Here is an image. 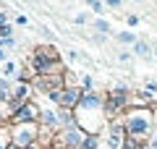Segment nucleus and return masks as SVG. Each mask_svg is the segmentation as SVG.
<instances>
[{
  "instance_id": "nucleus-1",
  "label": "nucleus",
  "mask_w": 157,
  "mask_h": 149,
  "mask_svg": "<svg viewBox=\"0 0 157 149\" xmlns=\"http://www.w3.org/2000/svg\"><path fill=\"white\" fill-rule=\"evenodd\" d=\"M73 115H76V126L86 136H97L105 126V97L97 92H84Z\"/></svg>"
},
{
  "instance_id": "nucleus-2",
  "label": "nucleus",
  "mask_w": 157,
  "mask_h": 149,
  "mask_svg": "<svg viewBox=\"0 0 157 149\" xmlns=\"http://www.w3.org/2000/svg\"><path fill=\"white\" fill-rule=\"evenodd\" d=\"M123 126H126V133H128V139H136V141H149V136L155 133V110H149V107H128V110L123 113Z\"/></svg>"
},
{
  "instance_id": "nucleus-3",
  "label": "nucleus",
  "mask_w": 157,
  "mask_h": 149,
  "mask_svg": "<svg viewBox=\"0 0 157 149\" xmlns=\"http://www.w3.org/2000/svg\"><path fill=\"white\" fill-rule=\"evenodd\" d=\"M52 63H55V52H52V50H37V52H34V66H37L39 71H47Z\"/></svg>"
},
{
  "instance_id": "nucleus-4",
  "label": "nucleus",
  "mask_w": 157,
  "mask_h": 149,
  "mask_svg": "<svg viewBox=\"0 0 157 149\" xmlns=\"http://www.w3.org/2000/svg\"><path fill=\"white\" fill-rule=\"evenodd\" d=\"M34 136H37L34 126H21L18 133H16V141H18V147H29V144L34 141Z\"/></svg>"
},
{
  "instance_id": "nucleus-5",
  "label": "nucleus",
  "mask_w": 157,
  "mask_h": 149,
  "mask_svg": "<svg viewBox=\"0 0 157 149\" xmlns=\"http://www.w3.org/2000/svg\"><path fill=\"white\" fill-rule=\"evenodd\" d=\"M34 118H37V107H34V105H24L21 110H18L16 120H18V123H32Z\"/></svg>"
},
{
  "instance_id": "nucleus-6",
  "label": "nucleus",
  "mask_w": 157,
  "mask_h": 149,
  "mask_svg": "<svg viewBox=\"0 0 157 149\" xmlns=\"http://www.w3.org/2000/svg\"><path fill=\"white\" fill-rule=\"evenodd\" d=\"M152 52H155V47H152L149 42H136L134 44V55H139V58H152Z\"/></svg>"
},
{
  "instance_id": "nucleus-7",
  "label": "nucleus",
  "mask_w": 157,
  "mask_h": 149,
  "mask_svg": "<svg viewBox=\"0 0 157 149\" xmlns=\"http://www.w3.org/2000/svg\"><path fill=\"white\" fill-rule=\"evenodd\" d=\"M115 39H118L121 44H136V42H139L134 32H121V34H115Z\"/></svg>"
},
{
  "instance_id": "nucleus-8",
  "label": "nucleus",
  "mask_w": 157,
  "mask_h": 149,
  "mask_svg": "<svg viewBox=\"0 0 157 149\" xmlns=\"http://www.w3.org/2000/svg\"><path fill=\"white\" fill-rule=\"evenodd\" d=\"M42 123H47V126H58V123H60V118L55 115V113H42Z\"/></svg>"
},
{
  "instance_id": "nucleus-9",
  "label": "nucleus",
  "mask_w": 157,
  "mask_h": 149,
  "mask_svg": "<svg viewBox=\"0 0 157 149\" xmlns=\"http://www.w3.org/2000/svg\"><path fill=\"white\" fill-rule=\"evenodd\" d=\"M81 149H100V144H97V136H86L84 144H81Z\"/></svg>"
},
{
  "instance_id": "nucleus-10",
  "label": "nucleus",
  "mask_w": 157,
  "mask_h": 149,
  "mask_svg": "<svg viewBox=\"0 0 157 149\" xmlns=\"http://www.w3.org/2000/svg\"><path fill=\"white\" fill-rule=\"evenodd\" d=\"M94 29H97V32H110V24L100 18V21H94Z\"/></svg>"
},
{
  "instance_id": "nucleus-11",
  "label": "nucleus",
  "mask_w": 157,
  "mask_h": 149,
  "mask_svg": "<svg viewBox=\"0 0 157 149\" xmlns=\"http://www.w3.org/2000/svg\"><path fill=\"white\" fill-rule=\"evenodd\" d=\"M86 3H89V8L94 13H102V3H100V0H86Z\"/></svg>"
},
{
  "instance_id": "nucleus-12",
  "label": "nucleus",
  "mask_w": 157,
  "mask_h": 149,
  "mask_svg": "<svg viewBox=\"0 0 157 149\" xmlns=\"http://www.w3.org/2000/svg\"><path fill=\"white\" fill-rule=\"evenodd\" d=\"M147 147H149V149H157V128H155V133L149 136V141H147Z\"/></svg>"
},
{
  "instance_id": "nucleus-13",
  "label": "nucleus",
  "mask_w": 157,
  "mask_h": 149,
  "mask_svg": "<svg viewBox=\"0 0 157 149\" xmlns=\"http://www.w3.org/2000/svg\"><path fill=\"white\" fill-rule=\"evenodd\" d=\"M6 94H8V84L0 81V99H6Z\"/></svg>"
},
{
  "instance_id": "nucleus-14",
  "label": "nucleus",
  "mask_w": 157,
  "mask_h": 149,
  "mask_svg": "<svg viewBox=\"0 0 157 149\" xmlns=\"http://www.w3.org/2000/svg\"><path fill=\"white\" fill-rule=\"evenodd\" d=\"M147 92H149V94H157V84L149 81V84H147Z\"/></svg>"
},
{
  "instance_id": "nucleus-15",
  "label": "nucleus",
  "mask_w": 157,
  "mask_h": 149,
  "mask_svg": "<svg viewBox=\"0 0 157 149\" xmlns=\"http://www.w3.org/2000/svg\"><path fill=\"white\" fill-rule=\"evenodd\" d=\"M126 21H128V26H136V24H139V16H128Z\"/></svg>"
},
{
  "instance_id": "nucleus-16",
  "label": "nucleus",
  "mask_w": 157,
  "mask_h": 149,
  "mask_svg": "<svg viewBox=\"0 0 157 149\" xmlns=\"http://www.w3.org/2000/svg\"><path fill=\"white\" fill-rule=\"evenodd\" d=\"M118 60H121V63H126V60H131V55H128V52H121V55H118Z\"/></svg>"
},
{
  "instance_id": "nucleus-17",
  "label": "nucleus",
  "mask_w": 157,
  "mask_h": 149,
  "mask_svg": "<svg viewBox=\"0 0 157 149\" xmlns=\"http://www.w3.org/2000/svg\"><path fill=\"white\" fill-rule=\"evenodd\" d=\"M84 89H92V76H84Z\"/></svg>"
},
{
  "instance_id": "nucleus-18",
  "label": "nucleus",
  "mask_w": 157,
  "mask_h": 149,
  "mask_svg": "<svg viewBox=\"0 0 157 149\" xmlns=\"http://www.w3.org/2000/svg\"><path fill=\"white\" fill-rule=\"evenodd\" d=\"M107 6H113V8H118V6H121V0H107Z\"/></svg>"
},
{
  "instance_id": "nucleus-19",
  "label": "nucleus",
  "mask_w": 157,
  "mask_h": 149,
  "mask_svg": "<svg viewBox=\"0 0 157 149\" xmlns=\"http://www.w3.org/2000/svg\"><path fill=\"white\" fill-rule=\"evenodd\" d=\"M3 24H6V13H0V29H3Z\"/></svg>"
},
{
  "instance_id": "nucleus-20",
  "label": "nucleus",
  "mask_w": 157,
  "mask_h": 149,
  "mask_svg": "<svg viewBox=\"0 0 157 149\" xmlns=\"http://www.w3.org/2000/svg\"><path fill=\"white\" fill-rule=\"evenodd\" d=\"M152 58H155V60H157V47H155V52H152Z\"/></svg>"
},
{
  "instance_id": "nucleus-21",
  "label": "nucleus",
  "mask_w": 157,
  "mask_h": 149,
  "mask_svg": "<svg viewBox=\"0 0 157 149\" xmlns=\"http://www.w3.org/2000/svg\"><path fill=\"white\" fill-rule=\"evenodd\" d=\"M3 58H6V55H3V50H0V60H3Z\"/></svg>"
},
{
  "instance_id": "nucleus-22",
  "label": "nucleus",
  "mask_w": 157,
  "mask_h": 149,
  "mask_svg": "<svg viewBox=\"0 0 157 149\" xmlns=\"http://www.w3.org/2000/svg\"><path fill=\"white\" fill-rule=\"evenodd\" d=\"M155 115H157V102H155Z\"/></svg>"
},
{
  "instance_id": "nucleus-23",
  "label": "nucleus",
  "mask_w": 157,
  "mask_h": 149,
  "mask_svg": "<svg viewBox=\"0 0 157 149\" xmlns=\"http://www.w3.org/2000/svg\"><path fill=\"white\" fill-rule=\"evenodd\" d=\"M136 3H141V0H136Z\"/></svg>"
},
{
  "instance_id": "nucleus-24",
  "label": "nucleus",
  "mask_w": 157,
  "mask_h": 149,
  "mask_svg": "<svg viewBox=\"0 0 157 149\" xmlns=\"http://www.w3.org/2000/svg\"><path fill=\"white\" fill-rule=\"evenodd\" d=\"M105 149H107V147H105Z\"/></svg>"
}]
</instances>
